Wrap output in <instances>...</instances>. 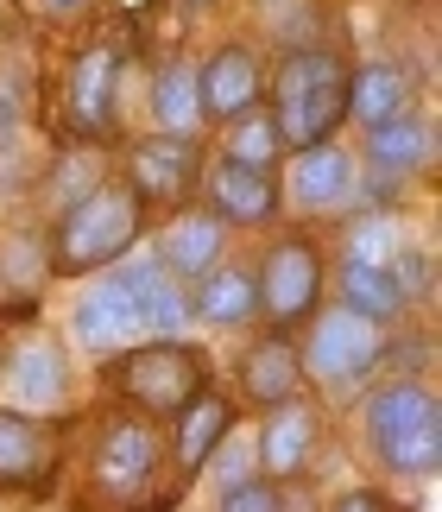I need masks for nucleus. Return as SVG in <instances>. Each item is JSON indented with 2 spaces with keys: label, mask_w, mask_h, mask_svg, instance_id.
Segmentation results:
<instances>
[{
  "label": "nucleus",
  "mask_w": 442,
  "mask_h": 512,
  "mask_svg": "<svg viewBox=\"0 0 442 512\" xmlns=\"http://www.w3.org/2000/svg\"><path fill=\"white\" fill-rule=\"evenodd\" d=\"M139 228H146V203L102 177L95 190H83L76 203L57 215V234H51V272L57 279H83V272H108L133 253Z\"/></svg>",
  "instance_id": "f257e3e1"
},
{
  "label": "nucleus",
  "mask_w": 442,
  "mask_h": 512,
  "mask_svg": "<svg viewBox=\"0 0 442 512\" xmlns=\"http://www.w3.org/2000/svg\"><path fill=\"white\" fill-rule=\"evenodd\" d=\"M348 121V64L323 45L285 51V64L272 76V127L285 146H323L335 127Z\"/></svg>",
  "instance_id": "f03ea898"
},
{
  "label": "nucleus",
  "mask_w": 442,
  "mask_h": 512,
  "mask_svg": "<svg viewBox=\"0 0 442 512\" xmlns=\"http://www.w3.org/2000/svg\"><path fill=\"white\" fill-rule=\"evenodd\" d=\"M367 443L398 481H430L442 468V405L424 380H392L367 399Z\"/></svg>",
  "instance_id": "7ed1b4c3"
},
{
  "label": "nucleus",
  "mask_w": 442,
  "mask_h": 512,
  "mask_svg": "<svg viewBox=\"0 0 442 512\" xmlns=\"http://www.w3.org/2000/svg\"><path fill=\"white\" fill-rule=\"evenodd\" d=\"M158 468H165V437L146 411H120L95 430V449H89V487L114 506H139L152 494Z\"/></svg>",
  "instance_id": "20e7f679"
},
{
  "label": "nucleus",
  "mask_w": 442,
  "mask_h": 512,
  "mask_svg": "<svg viewBox=\"0 0 442 512\" xmlns=\"http://www.w3.org/2000/svg\"><path fill=\"white\" fill-rule=\"evenodd\" d=\"M120 392H127L133 405H146V418H177L196 392L209 386V367H203V354L184 348V342H133L127 354H120Z\"/></svg>",
  "instance_id": "39448f33"
},
{
  "label": "nucleus",
  "mask_w": 442,
  "mask_h": 512,
  "mask_svg": "<svg viewBox=\"0 0 442 512\" xmlns=\"http://www.w3.org/2000/svg\"><path fill=\"white\" fill-rule=\"evenodd\" d=\"M297 354H304V373H316L323 386H360L386 361V336H379L373 317L335 304V310H316L310 317V342Z\"/></svg>",
  "instance_id": "423d86ee"
},
{
  "label": "nucleus",
  "mask_w": 442,
  "mask_h": 512,
  "mask_svg": "<svg viewBox=\"0 0 442 512\" xmlns=\"http://www.w3.org/2000/svg\"><path fill=\"white\" fill-rule=\"evenodd\" d=\"M253 279H259V317H272V329H297L323 304V253L310 234H278Z\"/></svg>",
  "instance_id": "0eeeda50"
},
{
  "label": "nucleus",
  "mask_w": 442,
  "mask_h": 512,
  "mask_svg": "<svg viewBox=\"0 0 442 512\" xmlns=\"http://www.w3.org/2000/svg\"><path fill=\"white\" fill-rule=\"evenodd\" d=\"M196 177H203V146L196 140H171V133H152V140L133 146L127 159V190L146 209H184Z\"/></svg>",
  "instance_id": "6e6552de"
},
{
  "label": "nucleus",
  "mask_w": 442,
  "mask_h": 512,
  "mask_svg": "<svg viewBox=\"0 0 442 512\" xmlns=\"http://www.w3.org/2000/svg\"><path fill=\"white\" fill-rule=\"evenodd\" d=\"M316 449H323V418H316V405L304 392L285 405H266V424L253 437V456L266 468V481H304L316 468Z\"/></svg>",
  "instance_id": "1a4fd4ad"
},
{
  "label": "nucleus",
  "mask_w": 442,
  "mask_h": 512,
  "mask_svg": "<svg viewBox=\"0 0 442 512\" xmlns=\"http://www.w3.org/2000/svg\"><path fill=\"white\" fill-rule=\"evenodd\" d=\"M70 329L89 354H127L133 342H146V317H139V304H133L127 272H102V279L76 298Z\"/></svg>",
  "instance_id": "9d476101"
},
{
  "label": "nucleus",
  "mask_w": 442,
  "mask_h": 512,
  "mask_svg": "<svg viewBox=\"0 0 442 512\" xmlns=\"http://www.w3.org/2000/svg\"><path fill=\"white\" fill-rule=\"evenodd\" d=\"M120 64H127V51H120V38H95L83 45V57L70 64V127L89 133V140H102L114 127V89H120Z\"/></svg>",
  "instance_id": "9b49d317"
},
{
  "label": "nucleus",
  "mask_w": 442,
  "mask_h": 512,
  "mask_svg": "<svg viewBox=\"0 0 442 512\" xmlns=\"http://www.w3.org/2000/svg\"><path fill=\"white\" fill-rule=\"evenodd\" d=\"M209 215L221 228H272L278 209H285V196H278V177L272 171H247V165H228L221 159L209 171Z\"/></svg>",
  "instance_id": "f8f14e48"
},
{
  "label": "nucleus",
  "mask_w": 442,
  "mask_h": 512,
  "mask_svg": "<svg viewBox=\"0 0 442 512\" xmlns=\"http://www.w3.org/2000/svg\"><path fill=\"white\" fill-rule=\"evenodd\" d=\"M196 83H203V121H240L247 108H259V89H266V70H259V51L247 45H221L203 70H196Z\"/></svg>",
  "instance_id": "ddd939ff"
},
{
  "label": "nucleus",
  "mask_w": 442,
  "mask_h": 512,
  "mask_svg": "<svg viewBox=\"0 0 442 512\" xmlns=\"http://www.w3.org/2000/svg\"><path fill=\"white\" fill-rule=\"evenodd\" d=\"M70 386H76L70 380V354L51 336H32L7 361V405H19V411H57L70 399Z\"/></svg>",
  "instance_id": "4468645a"
},
{
  "label": "nucleus",
  "mask_w": 442,
  "mask_h": 512,
  "mask_svg": "<svg viewBox=\"0 0 442 512\" xmlns=\"http://www.w3.org/2000/svg\"><path fill=\"white\" fill-rule=\"evenodd\" d=\"M354 184H360V159L348 146H335V140L304 146V159H297V171H291V196H297V209H310V215L348 209Z\"/></svg>",
  "instance_id": "2eb2a0df"
},
{
  "label": "nucleus",
  "mask_w": 442,
  "mask_h": 512,
  "mask_svg": "<svg viewBox=\"0 0 442 512\" xmlns=\"http://www.w3.org/2000/svg\"><path fill=\"white\" fill-rule=\"evenodd\" d=\"M57 462V437L26 411L0 405V487H45Z\"/></svg>",
  "instance_id": "dca6fc26"
},
{
  "label": "nucleus",
  "mask_w": 442,
  "mask_h": 512,
  "mask_svg": "<svg viewBox=\"0 0 442 512\" xmlns=\"http://www.w3.org/2000/svg\"><path fill=\"white\" fill-rule=\"evenodd\" d=\"M240 386H247L253 405H285L297 399V386H304V354L285 329H272V336H259L247 354H240Z\"/></svg>",
  "instance_id": "f3484780"
},
{
  "label": "nucleus",
  "mask_w": 442,
  "mask_h": 512,
  "mask_svg": "<svg viewBox=\"0 0 442 512\" xmlns=\"http://www.w3.org/2000/svg\"><path fill=\"white\" fill-rule=\"evenodd\" d=\"M221 253H228V228H221L209 209H171V228H165V241H158L165 272L203 279L209 266H221Z\"/></svg>",
  "instance_id": "a211bd4d"
},
{
  "label": "nucleus",
  "mask_w": 442,
  "mask_h": 512,
  "mask_svg": "<svg viewBox=\"0 0 442 512\" xmlns=\"http://www.w3.org/2000/svg\"><path fill=\"white\" fill-rule=\"evenodd\" d=\"M190 317H203L209 329H247L259 317V279L247 266H209L190 291Z\"/></svg>",
  "instance_id": "6ab92c4d"
},
{
  "label": "nucleus",
  "mask_w": 442,
  "mask_h": 512,
  "mask_svg": "<svg viewBox=\"0 0 442 512\" xmlns=\"http://www.w3.org/2000/svg\"><path fill=\"white\" fill-rule=\"evenodd\" d=\"M127 285H133L139 317H146V336H184L190 329V291L177 272H165V260L127 266Z\"/></svg>",
  "instance_id": "aec40b11"
},
{
  "label": "nucleus",
  "mask_w": 442,
  "mask_h": 512,
  "mask_svg": "<svg viewBox=\"0 0 442 512\" xmlns=\"http://www.w3.org/2000/svg\"><path fill=\"white\" fill-rule=\"evenodd\" d=\"M234 430V405L221 399V392H196V399L177 411V437H171V456L184 462V475H203L209 456H215V443Z\"/></svg>",
  "instance_id": "412c9836"
},
{
  "label": "nucleus",
  "mask_w": 442,
  "mask_h": 512,
  "mask_svg": "<svg viewBox=\"0 0 442 512\" xmlns=\"http://www.w3.org/2000/svg\"><path fill=\"white\" fill-rule=\"evenodd\" d=\"M152 127L171 133V140H196L203 133V83H196V64H184V57H171L152 76Z\"/></svg>",
  "instance_id": "4be33fe9"
},
{
  "label": "nucleus",
  "mask_w": 442,
  "mask_h": 512,
  "mask_svg": "<svg viewBox=\"0 0 442 512\" xmlns=\"http://www.w3.org/2000/svg\"><path fill=\"white\" fill-rule=\"evenodd\" d=\"M430 152H436V133H430V121L417 108H405V114H392V121L367 127V159H373V171L411 177V171L430 165Z\"/></svg>",
  "instance_id": "5701e85b"
},
{
  "label": "nucleus",
  "mask_w": 442,
  "mask_h": 512,
  "mask_svg": "<svg viewBox=\"0 0 442 512\" xmlns=\"http://www.w3.org/2000/svg\"><path fill=\"white\" fill-rule=\"evenodd\" d=\"M411 95H417V83H411L405 64H360L348 76V114L360 127H379V121H392V114H405Z\"/></svg>",
  "instance_id": "b1692460"
},
{
  "label": "nucleus",
  "mask_w": 442,
  "mask_h": 512,
  "mask_svg": "<svg viewBox=\"0 0 442 512\" xmlns=\"http://www.w3.org/2000/svg\"><path fill=\"white\" fill-rule=\"evenodd\" d=\"M341 304L373 317V323H392V317H405L411 291L392 266H341Z\"/></svg>",
  "instance_id": "393cba45"
},
{
  "label": "nucleus",
  "mask_w": 442,
  "mask_h": 512,
  "mask_svg": "<svg viewBox=\"0 0 442 512\" xmlns=\"http://www.w3.org/2000/svg\"><path fill=\"white\" fill-rule=\"evenodd\" d=\"M398 253H405V222L386 209L360 215V222L348 228V241H341V266H392Z\"/></svg>",
  "instance_id": "a878e982"
},
{
  "label": "nucleus",
  "mask_w": 442,
  "mask_h": 512,
  "mask_svg": "<svg viewBox=\"0 0 442 512\" xmlns=\"http://www.w3.org/2000/svg\"><path fill=\"white\" fill-rule=\"evenodd\" d=\"M0 279H7V291H13L19 304H26L32 291H45L51 260H45V241H38L32 228H13L7 241H0Z\"/></svg>",
  "instance_id": "bb28decb"
},
{
  "label": "nucleus",
  "mask_w": 442,
  "mask_h": 512,
  "mask_svg": "<svg viewBox=\"0 0 442 512\" xmlns=\"http://www.w3.org/2000/svg\"><path fill=\"white\" fill-rule=\"evenodd\" d=\"M228 165H247V171H272L278 165V152H285V140H278V127H272V114L266 108H247L240 121H228Z\"/></svg>",
  "instance_id": "cd10ccee"
},
{
  "label": "nucleus",
  "mask_w": 442,
  "mask_h": 512,
  "mask_svg": "<svg viewBox=\"0 0 442 512\" xmlns=\"http://www.w3.org/2000/svg\"><path fill=\"white\" fill-rule=\"evenodd\" d=\"M209 468H215V481H221V487H234V481H253V475H259V456H253V443H247V437H234V430H228V437L215 443Z\"/></svg>",
  "instance_id": "c85d7f7f"
},
{
  "label": "nucleus",
  "mask_w": 442,
  "mask_h": 512,
  "mask_svg": "<svg viewBox=\"0 0 442 512\" xmlns=\"http://www.w3.org/2000/svg\"><path fill=\"white\" fill-rule=\"evenodd\" d=\"M215 512H285V500H278V487L272 481H234V487H221V506Z\"/></svg>",
  "instance_id": "c756f323"
},
{
  "label": "nucleus",
  "mask_w": 442,
  "mask_h": 512,
  "mask_svg": "<svg viewBox=\"0 0 442 512\" xmlns=\"http://www.w3.org/2000/svg\"><path fill=\"white\" fill-rule=\"evenodd\" d=\"M95 184H102V171H95V159H89V152H64V171L51 177V196L70 209L76 196H83V190H95Z\"/></svg>",
  "instance_id": "7c9ffc66"
},
{
  "label": "nucleus",
  "mask_w": 442,
  "mask_h": 512,
  "mask_svg": "<svg viewBox=\"0 0 442 512\" xmlns=\"http://www.w3.org/2000/svg\"><path fill=\"white\" fill-rule=\"evenodd\" d=\"M19 7L26 13H38V19H57V26H64V19H83L95 0H19Z\"/></svg>",
  "instance_id": "2f4dec72"
},
{
  "label": "nucleus",
  "mask_w": 442,
  "mask_h": 512,
  "mask_svg": "<svg viewBox=\"0 0 442 512\" xmlns=\"http://www.w3.org/2000/svg\"><path fill=\"white\" fill-rule=\"evenodd\" d=\"M329 512H392V500L379 494V487H348V494H341Z\"/></svg>",
  "instance_id": "473e14b6"
},
{
  "label": "nucleus",
  "mask_w": 442,
  "mask_h": 512,
  "mask_svg": "<svg viewBox=\"0 0 442 512\" xmlns=\"http://www.w3.org/2000/svg\"><path fill=\"white\" fill-rule=\"evenodd\" d=\"M13 121H19V108H13V95L0 89V140H7V133H13Z\"/></svg>",
  "instance_id": "72a5a7b5"
},
{
  "label": "nucleus",
  "mask_w": 442,
  "mask_h": 512,
  "mask_svg": "<svg viewBox=\"0 0 442 512\" xmlns=\"http://www.w3.org/2000/svg\"><path fill=\"white\" fill-rule=\"evenodd\" d=\"M146 512H171V500H152V506H146Z\"/></svg>",
  "instance_id": "f704fd0d"
},
{
  "label": "nucleus",
  "mask_w": 442,
  "mask_h": 512,
  "mask_svg": "<svg viewBox=\"0 0 442 512\" xmlns=\"http://www.w3.org/2000/svg\"><path fill=\"white\" fill-rule=\"evenodd\" d=\"M184 7H190V13H196V7H215V0H184Z\"/></svg>",
  "instance_id": "c9c22d12"
}]
</instances>
